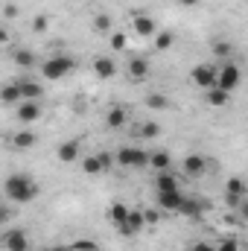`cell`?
<instances>
[{
	"label": "cell",
	"mask_w": 248,
	"mask_h": 251,
	"mask_svg": "<svg viewBox=\"0 0 248 251\" xmlns=\"http://www.w3.org/2000/svg\"><path fill=\"white\" fill-rule=\"evenodd\" d=\"M38 196V184L29 178V176H9L6 178V199L9 201H18V204H26Z\"/></svg>",
	"instance_id": "1"
},
{
	"label": "cell",
	"mask_w": 248,
	"mask_h": 251,
	"mask_svg": "<svg viewBox=\"0 0 248 251\" xmlns=\"http://www.w3.org/2000/svg\"><path fill=\"white\" fill-rule=\"evenodd\" d=\"M73 70V59L70 56H50L47 62H44V67H41V73H44V79H62V76H67Z\"/></svg>",
	"instance_id": "2"
},
{
	"label": "cell",
	"mask_w": 248,
	"mask_h": 251,
	"mask_svg": "<svg viewBox=\"0 0 248 251\" xmlns=\"http://www.w3.org/2000/svg\"><path fill=\"white\" fill-rule=\"evenodd\" d=\"M117 164L125 167V170H140V167L149 164V155H146L143 149H137V146H123V149L117 152Z\"/></svg>",
	"instance_id": "3"
},
{
	"label": "cell",
	"mask_w": 248,
	"mask_h": 251,
	"mask_svg": "<svg viewBox=\"0 0 248 251\" xmlns=\"http://www.w3.org/2000/svg\"><path fill=\"white\" fill-rule=\"evenodd\" d=\"M190 76H193V82H196L201 91H210V88H216V82H219V70H216L213 64H196Z\"/></svg>",
	"instance_id": "4"
},
{
	"label": "cell",
	"mask_w": 248,
	"mask_h": 251,
	"mask_svg": "<svg viewBox=\"0 0 248 251\" xmlns=\"http://www.w3.org/2000/svg\"><path fill=\"white\" fill-rule=\"evenodd\" d=\"M240 82H243V70H240L237 64L228 62L225 67H222V70H219V82H216V85H219L222 91H228V94H231V91H234Z\"/></svg>",
	"instance_id": "5"
},
{
	"label": "cell",
	"mask_w": 248,
	"mask_h": 251,
	"mask_svg": "<svg viewBox=\"0 0 248 251\" xmlns=\"http://www.w3.org/2000/svg\"><path fill=\"white\" fill-rule=\"evenodd\" d=\"M3 249L6 251H26L29 249V240H26V234L21 228H12V231L3 234Z\"/></svg>",
	"instance_id": "6"
},
{
	"label": "cell",
	"mask_w": 248,
	"mask_h": 251,
	"mask_svg": "<svg viewBox=\"0 0 248 251\" xmlns=\"http://www.w3.org/2000/svg\"><path fill=\"white\" fill-rule=\"evenodd\" d=\"M94 76H97V79H111V76H117V62H114L111 56L94 59Z\"/></svg>",
	"instance_id": "7"
},
{
	"label": "cell",
	"mask_w": 248,
	"mask_h": 251,
	"mask_svg": "<svg viewBox=\"0 0 248 251\" xmlns=\"http://www.w3.org/2000/svg\"><path fill=\"white\" fill-rule=\"evenodd\" d=\"M158 204H161L164 210H173V213H178V210H181V204H184V196H181V190L158 193Z\"/></svg>",
	"instance_id": "8"
},
{
	"label": "cell",
	"mask_w": 248,
	"mask_h": 251,
	"mask_svg": "<svg viewBox=\"0 0 248 251\" xmlns=\"http://www.w3.org/2000/svg\"><path fill=\"white\" fill-rule=\"evenodd\" d=\"M18 88H21L24 102H38V100H41V94H44V88H41L38 82H32V79H21V82H18Z\"/></svg>",
	"instance_id": "9"
},
{
	"label": "cell",
	"mask_w": 248,
	"mask_h": 251,
	"mask_svg": "<svg viewBox=\"0 0 248 251\" xmlns=\"http://www.w3.org/2000/svg\"><path fill=\"white\" fill-rule=\"evenodd\" d=\"M134 32L140 35V38H149V35H158V26H155V21L149 18V15H134Z\"/></svg>",
	"instance_id": "10"
},
{
	"label": "cell",
	"mask_w": 248,
	"mask_h": 251,
	"mask_svg": "<svg viewBox=\"0 0 248 251\" xmlns=\"http://www.w3.org/2000/svg\"><path fill=\"white\" fill-rule=\"evenodd\" d=\"M204 170H207V161H204L201 155H187L184 158V173L187 176L198 178V176H204Z\"/></svg>",
	"instance_id": "11"
},
{
	"label": "cell",
	"mask_w": 248,
	"mask_h": 251,
	"mask_svg": "<svg viewBox=\"0 0 248 251\" xmlns=\"http://www.w3.org/2000/svg\"><path fill=\"white\" fill-rule=\"evenodd\" d=\"M41 117V105L38 102H21L18 105V120L21 123H35Z\"/></svg>",
	"instance_id": "12"
},
{
	"label": "cell",
	"mask_w": 248,
	"mask_h": 251,
	"mask_svg": "<svg viewBox=\"0 0 248 251\" xmlns=\"http://www.w3.org/2000/svg\"><path fill=\"white\" fill-rule=\"evenodd\" d=\"M143 225H146V216H143L140 210H131V213H128V222H125L123 228H120V234L131 237V234H137V231H140Z\"/></svg>",
	"instance_id": "13"
},
{
	"label": "cell",
	"mask_w": 248,
	"mask_h": 251,
	"mask_svg": "<svg viewBox=\"0 0 248 251\" xmlns=\"http://www.w3.org/2000/svg\"><path fill=\"white\" fill-rule=\"evenodd\" d=\"M146 73H149V62H146L143 56H134V59L128 62V76H131L134 82H140V79H146Z\"/></svg>",
	"instance_id": "14"
},
{
	"label": "cell",
	"mask_w": 248,
	"mask_h": 251,
	"mask_svg": "<svg viewBox=\"0 0 248 251\" xmlns=\"http://www.w3.org/2000/svg\"><path fill=\"white\" fill-rule=\"evenodd\" d=\"M76 158H79V140H64L62 146H59V161L73 164Z\"/></svg>",
	"instance_id": "15"
},
{
	"label": "cell",
	"mask_w": 248,
	"mask_h": 251,
	"mask_svg": "<svg viewBox=\"0 0 248 251\" xmlns=\"http://www.w3.org/2000/svg\"><path fill=\"white\" fill-rule=\"evenodd\" d=\"M149 167L158 170V173H167V170H170V152H164V149L152 152V155H149Z\"/></svg>",
	"instance_id": "16"
},
{
	"label": "cell",
	"mask_w": 248,
	"mask_h": 251,
	"mask_svg": "<svg viewBox=\"0 0 248 251\" xmlns=\"http://www.w3.org/2000/svg\"><path fill=\"white\" fill-rule=\"evenodd\" d=\"M82 170H85L88 176H99V173L105 170V158H102V155H97V158H85V161H82Z\"/></svg>",
	"instance_id": "17"
},
{
	"label": "cell",
	"mask_w": 248,
	"mask_h": 251,
	"mask_svg": "<svg viewBox=\"0 0 248 251\" xmlns=\"http://www.w3.org/2000/svg\"><path fill=\"white\" fill-rule=\"evenodd\" d=\"M155 187H158V193H170V190H178V181H175V176H170V173H158Z\"/></svg>",
	"instance_id": "18"
},
{
	"label": "cell",
	"mask_w": 248,
	"mask_h": 251,
	"mask_svg": "<svg viewBox=\"0 0 248 251\" xmlns=\"http://www.w3.org/2000/svg\"><path fill=\"white\" fill-rule=\"evenodd\" d=\"M178 213H184L187 219H196V222H198V219H201V204H198V201H193L190 196H184V204H181V210H178Z\"/></svg>",
	"instance_id": "19"
},
{
	"label": "cell",
	"mask_w": 248,
	"mask_h": 251,
	"mask_svg": "<svg viewBox=\"0 0 248 251\" xmlns=\"http://www.w3.org/2000/svg\"><path fill=\"white\" fill-rule=\"evenodd\" d=\"M128 213H131V210H128L125 204H120V201L111 204V222H114V228H123L125 222H128Z\"/></svg>",
	"instance_id": "20"
},
{
	"label": "cell",
	"mask_w": 248,
	"mask_h": 251,
	"mask_svg": "<svg viewBox=\"0 0 248 251\" xmlns=\"http://www.w3.org/2000/svg\"><path fill=\"white\" fill-rule=\"evenodd\" d=\"M125 120H128V114H125L123 108H111L108 117H105V126H108V128H123Z\"/></svg>",
	"instance_id": "21"
},
{
	"label": "cell",
	"mask_w": 248,
	"mask_h": 251,
	"mask_svg": "<svg viewBox=\"0 0 248 251\" xmlns=\"http://www.w3.org/2000/svg\"><path fill=\"white\" fill-rule=\"evenodd\" d=\"M207 102H210L213 108H222V105H228V91H222L219 85H216V88H210V91H207Z\"/></svg>",
	"instance_id": "22"
},
{
	"label": "cell",
	"mask_w": 248,
	"mask_h": 251,
	"mask_svg": "<svg viewBox=\"0 0 248 251\" xmlns=\"http://www.w3.org/2000/svg\"><path fill=\"white\" fill-rule=\"evenodd\" d=\"M225 196L246 199V181H243V178H228V184H225Z\"/></svg>",
	"instance_id": "23"
},
{
	"label": "cell",
	"mask_w": 248,
	"mask_h": 251,
	"mask_svg": "<svg viewBox=\"0 0 248 251\" xmlns=\"http://www.w3.org/2000/svg\"><path fill=\"white\" fill-rule=\"evenodd\" d=\"M3 102H6V105L24 102V97H21V88H18V82H15V85H6V88H3Z\"/></svg>",
	"instance_id": "24"
},
{
	"label": "cell",
	"mask_w": 248,
	"mask_h": 251,
	"mask_svg": "<svg viewBox=\"0 0 248 251\" xmlns=\"http://www.w3.org/2000/svg\"><path fill=\"white\" fill-rule=\"evenodd\" d=\"M15 146L18 149H32L35 146V134L32 131H18L15 134Z\"/></svg>",
	"instance_id": "25"
},
{
	"label": "cell",
	"mask_w": 248,
	"mask_h": 251,
	"mask_svg": "<svg viewBox=\"0 0 248 251\" xmlns=\"http://www.w3.org/2000/svg\"><path fill=\"white\" fill-rule=\"evenodd\" d=\"M173 41H175L173 32H158V35H155V50H170Z\"/></svg>",
	"instance_id": "26"
},
{
	"label": "cell",
	"mask_w": 248,
	"mask_h": 251,
	"mask_svg": "<svg viewBox=\"0 0 248 251\" xmlns=\"http://www.w3.org/2000/svg\"><path fill=\"white\" fill-rule=\"evenodd\" d=\"M146 105H149V108H155V111H161V108H167V105H170V100H167L164 94H149V97H146Z\"/></svg>",
	"instance_id": "27"
},
{
	"label": "cell",
	"mask_w": 248,
	"mask_h": 251,
	"mask_svg": "<svg viewBox=\"0 0 248 251\" xmlns=\"http://www.w3.org/2000/svg\"><path fill=\"white\" fill-rule=\"evenodd\" d=\"M158 134H161V126L158 123H143V128H140V137H146V140H152Z\"/></svg>",
	"instance_id": "28"
},
{
	"label": "cell",
	"mask_w": 248,
	"mask_h": 251,
	"mask_svg": "<svg viewBox=\"0 0 248 251\" xmlns=\"http://www.w3.org/2000/svg\"><path fill=\"white\" fill-rule=\"evenodd\" d=\"M32 62H35V59H32L29 50H21V53L15 56V64H18V67H32Z\"/></svg>",
	"instance_id": "29"
},
{
	"label": "cell",
	"mask_w": 248,
	"mask_h": 251,
	"mask_svg": "<svg viewBox=\"0 0 248 251\" xmlns=\"http://www.w3.org/2000/svg\"><path fill=\"white\" fill-rule=\"evenodd\" d=\"M67 249L70 251H97V246H94L91 240H76V243H70Z\"/></svg>",
	"instance_id": "30"
},
{
	"label": "cell",
	"mask_w": 248,
	"mask_h": 251,
	"mask_svg": "<svg viewBox=\"0 0 248 251\" xmlns=\"http://www.w3.org/2000/svg\"><path fill=\"white\" fill-rule=\"evenodd\" d=\"M94 29H99V32H108V29H111V21H108V15H97V18H94Z\"/></svg>",
	"instance_id": "31"
},
{
	"label": "cell",
	"mask_w": 248,
	"mask_h": 251,
	"mask_svg": "<svg viewBox=\"0 0 248 251\" xmlns=\"http://www.w3.org/2000/svg\"><path fill=\"white\" fill-rule=\"evenodd\" d=\"M231 53H234V47H231V44H222V41H219V44H213V56H222V59H228Z\"/></svg>",
	"instance_id": "32"
},
{
	"label": "cell",
	"mask_w": 248,
	"mask_h": 251,
	"mask_svg": "<svg viewBox=\"0 0 248 251\" xmlns=\"http://www.w3.org/2000/svg\"><path fill=\"white\" fill-rule=\"evenodd\" d=\"M216 251H240V246H237V240H222Z\"/></svg>",
	"instance_id": "33"
},
{
	"label": "cell",
	"mask_w": 248,
	"mask_h": 251,
	"mask_svg": "<svg viewBox=\"0 0 248 251\" xmlns=\"http://www.w3.org/2000/svg\"><path fill=\"white\" fill-rule=\"evenodd\" d=\"M111 47H114V50H123V47H125V35H120V32H117V35H111Z\"/></svg>",
	"instance_id": "34"
},
{
	"label": "cell",
	"mask_w": 248,
	"mask_h": 251,
	"mask_svg": "<svg viewBox=\"0 0 248 251\" xmlns=\"http://www.w3.org/2000/svg\"><path fill=\"white\" fill-rule=\"evenodd\" d=\"M47 26H50V18L38 15V18H35V32H41V29H47Z\"/></svg>",
	"instance_id": "35"
},
{
	"label": "cell",
	"mask_w": 248,
	"mask_h": 251,
	"mask_svg": "<svg viewBox=\"0 0 248 251\" xmlns=\"http://www.w3.org/2000/svg\"><path fill=\"white\" fill-rule=\"evenodd\" d=\"M143 216H146V222H149V225H155V222H158V210H146Z\"/></svg>",
	"instance_id": "36"
},
{
	"label": "cell",
	"mask_w": 248,
	"mask_h": 251,
	"mask_svg": "<svg viewBox=\"0 0 248 251\" xmlns=\"http://www.w3.org/2000/svg\"><path fill=\"white\" fill-rule=\"evenodd\" d=\"M193 251H216V249H213L210 243H196V246H193Z\"/></svg>",
	"instance_id": "37"
},
{
	"label": "cell",
	"mask_w": 248,
	"mask_h": 251,
	"mask_svg": "<svg viewBox=\"0 0 248 251\" xmlns=\"http://www.w3.org/2000/svg\"><path fill=\"white\" fill-rule=\"evenodd\" d=\"M240 216L248 222V199H243V204H240Z\"/></svg>",
	"instance_id": "38"
},
{
	"label": "cell",
	"mask_w": 248,
	"mask_h": 251,
	"mask_svg": "<svg viewBox=\"0 0 248 251\" xmlns=\"http://www.w3.org/2000/svg\"><path fill=\"white\" fill-rule=\"evenodd\" d=\"M178 3H181V6H187V9H193V6H196L198 0H178Z\"/></svg>",
	"instance_id": "39"
},
{
	"label": "cell",
	"mask_w": 248,
	"mask_h": 251,
	"mask_svg": "<svg viewBox=\"0 0 248 251\" xmlns=\"http://www.w3.org/2000/svg\"><path fill=\"white\" fill-rule=\"evenodd\" d=\"M50 251H70L67 246H56V249H50Z\"/></svg>",
	"instance_id": "40"
}]
</instances>
